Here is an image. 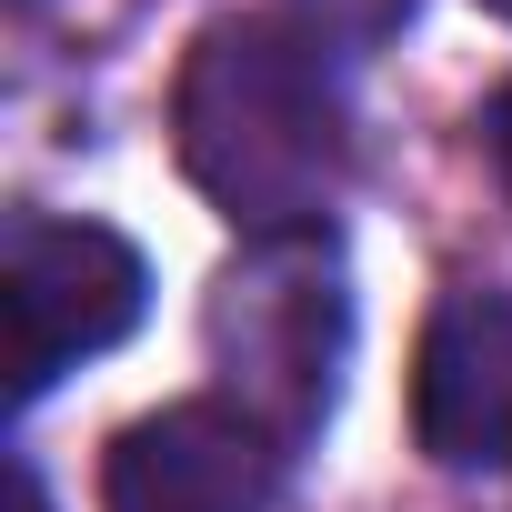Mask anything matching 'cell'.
Listing matches in <instances>:
<instances>
[{
    "mask_svg": "<svg viewBox=\"0 0 512 512\" xmlns=\"http://www.w3.org/2000/svg\"><path fill=\"white\" fill-rule=\"evenodd\" d=\"M171 141H181V171L201 181V201L241 241L322 231V211L342 201V171H352L332 51L282 11H221L181 51Z\"/></svg>",
    "mask_w": 512,
    "mask_h": 512,
    "instance_id": "6da1fadb",
    "label": "cell"
},
{
    "mask_svg": "<svg viewBox=\"0 0 512 512\" xmlns=\"http://www.w3.org/2000/svg\"><path fill=\"white\" fill-rule=\"evenodd\" d=\"M201 342L221 372V402L251 412L282 452L322 432L332 392H342V352H352V272L332 231H272L241 241L211 272L201 302Z\"/></svg>",
    "mask_w": 512,
    "mask_h": 512,
    "instance_id": "7a4b0ae2",
    "label": "cell"
},
{
    "mask_svg": "<svg viewBox=\"0 0 512 512\" xmlns=\"http://www.w3.org/2000/svg\"><path fill=\"white\" fill-rule=\"evenodd\" d=\"M151 302L141 251L111 221H51L21 211L11 251H0V312H11V392L41 402L61 372H81L91 352H111Z\"/></svg>",
    "mask_w": 512,
    "mask_h": 512,
    "instance_id": "3957f363",
    "label": "cell"
},
{
    "mask_svg": "<svg viewBox=\"0 0 512 512\" xmlns=\"http://www.w3.org/2000/svg\"><path fill=\"white\" fill-rule=\"evenodd\" d=\"M282 462H292V452L251 422V412H231L221 392L161 402V412H141V422L111 442V462H101V512H272Z\"/></svg>",
    "mask_w": 512,
    "mask_h": 512,
    "instance_id": "277c9868",
    "label": "cell"
},
{
    "mask_svg": "<svg viewBox=\"0 0 512 512\" xmlns=\"http://www.w3.org/2000/svg\"><path fill=\"white\" fill-rule=\"evenodd\" d=\"M412 442L442 472H512V292H442L412 352Z\"/></svg>",
    "mask_w": 512,
    "mask_h": 512,
    "instance_id": "5b68a950",
    "label": "cell"
},
{
    "mask_svg": "<svg viewBox=\"0 0 512 512\" xmlns=\"http://www.w3.org/2000/svg\"><path fill=\"white\" fill-rule=\"evenodd\" d=\"M282 21H302L322 51H372L412 21V0H282Z\"/></svg>",
    "mask_w": 512,
    "mask_h": 512,
    "instance_id": "8992f818",
    "label": "cell"
},
{
    "mask_svg": "<svg viewBox=\"0 0 512 512\" xmlns=\"http://www.w3.org/2000/svg\"><path fill=\"white\" fill-rule=\"evenodd\" d=\"M482 151H492V181H502V201H512V81H502L492 111H482Z\"/></svg>",
    "mask_w": 512,
    "mask_h": 512,
    "instance_id": "52a82bcc",
    "label": "cell"
},
{
    "mask_svg": "<svg viewBox=\"0 0 512 512\" xmlns=\"http://www.w3.org/2000/svg\"><path fill=\"white\" fill-rule=\"evenodd\" d=\"M11 512H51V492H41V472H31V462H11Z\"/></svg>",
    "mask_w": 512,
    "mask_h": 512,
    "instance_id": "ba28073f",
    "label": "cell"
},
{
    "mask_svg": "<svg viewBox=\"0 0 512 512\" xmlns=\"http://www.w3.org/2000/svg\"><path fill=\"white\" fill-rule=\"evenodd\" d=\"M482 11H492V21H512V0H482Z\"/></svg>",
    "mask_w": 512,
    "mask_h": 512,
    "instance_id": "9c48e42d",
    "label": "cell"
}]
</instances>
